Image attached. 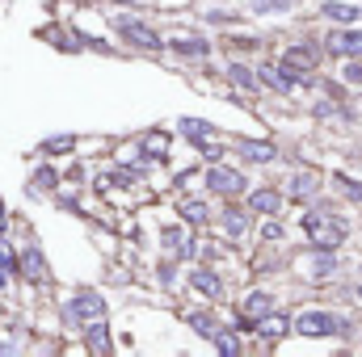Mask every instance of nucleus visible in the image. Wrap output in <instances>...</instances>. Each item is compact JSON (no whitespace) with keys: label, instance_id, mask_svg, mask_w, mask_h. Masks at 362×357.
I'll return each instance as SVG.
<instances>
[{"label":"nucleus","instance_id":"obj_1","mask_svg":"<svg viewBox=\"0 0 362 357\" xmlns=\"http://www.w3.org/2000/svg\"><path fill=\"white\" fill-rule=\"evenodd\" d=\"M303 231H308L312 244H320V248H333V244L346 240V223H341L333 210H308V214H303Z\"/></svg>","mask_w":362,"mask_h":357},{"label":"nucleus","instance_id":"obj_2","mask_svg":"<svg viewBox=\"0 0 362 357\" xmlns=\"http://www.w3.org/2000/svg\"><path fill=\"white\" fill-rule=\"evenodd\" d=\"M295 328H299V337H333V332H346V320L325 315V311H308L295 320Z\"/></svg>","mask_w":362,"mask_h":357},{"label":"nucleus","instance_id":"obj_3","mask_svg":"<svg viewBox=\"0 0 362 357\" xmlns=\"http://www.w3.org/2000/svg\"><path fill=\"white\" fill-rule=\"evenodd\" d=\"M278 68H282L291 80H295V76H308V72L316 68V51H312V47H291V51L282 55V63H278Z\"/></svg>","mask_w":362,"mask_h":357},{"label":"nucleus","instance_id":"obj_4","mask_svg":"<svg viewBox=\"0 0 362 357\" xmlns=\"http://www.w3.org/2000/svg\"><path fill=\"white\" fill-rule=\"evenodd\" d=\"M206 189H211V193L232 198V193H240V189H245V177H240V173H232V169H211V173H206Z\"/></svg>","mask_w":362,"mask_h":357},{"label":"nucleus","instance_id":"obj_5","mask_svg":"<svg viewBox=\"0 0 362 357\" xmlns=\"http://www.w3.org/2000/svg\"><path fill=\"white\" fill-rule=\"evenodd\" d=\"M101 311H105V303H101L97 294H81V298H72V307H68L72 320H101Z\"/></svg>","mask_w":362,"mask_h":357},{"label":"nucleus","instance_id":"obj_6","mask_svg":"<svg viewBox=\"0 0 362 357\" xmlns=\"http://www.w3.org/2000/svg\"><path fill=\"white\" fill-rule=\"evenodd\" d=\"M329 51H333V55H362V30L329 34Z\"/></svg>","mask_w":362,"mask_h":357},{"label":"nucleus","instance_id":"obj_7","mask_svg":"<svg viewBox=\"0 0 362 357\" xmlns=\"http://www.w3.org/2000/svg\"><path fill=\"white\" fill-rule=\"evenodd\" d=\"M189 286H194L198 294H206V298H219V294H223V282H219L211 269H194V273H189Z\"/></svg>","mask_w":362,"mask_h":357},{"label":"nucleus","instance_id":"obj_8","mask_svg":"<svg viewBox=\"0 0 362 357\" xmlns=\"http://www.w3.org/2000/svg\"><path fill=\"white\" fill-rule=\"evenodd\" d=\"M118 30H122V34H127L131 42L148 47V51H156V47H160V38H156V34H152L148 25H139V21H118Z\"/></svg>","mask_w":362,"mask_h":357},{"label":"nucleus","instance_id":"obj_9","mask_svg":"<svg viewBox=\"0 0 362 357\" xmlns=\"http://www.w3.org/2000/svg\"><path fill=\"white\" fill-rule=\"evenodd\" d=\"M286 328H291V324H286L282 315H270V311L257 320V332H262L266 341H278V337H286Z\"/></svg>","mask_w":362,"mask_h":357},{"label":"nucleus","instance_id":"obj_10","mask_svg":"<svg viewBox=\"0 0 362 357\" xmlns=\"http://www.w3.org/2000/svg\"><path fill=\"white\" fill-rule=\"evenodd\" d=\"M236 152H245L249 160H274L270 143H257V139H236Z\"/></svg>","mask_w":362,"mask_h":357},{"label":"nucleus","instance_id":"obj_11","mask_svg":"<svg viewBox=\"0 0 362 357\" xmlns=\"http://www.w3.org/2000/svg\"><path fill=\"white\" fill-rule=\"evenodd\" d=\"M181 131H185L194 143H206V139L215 135V126H211V122H194V118H181Z\"/></svg>","mask_w":362,"mask_h":357},{"label":"nucleus","instance_id":"obj_12","mask_svg":"<svg viewBox=\"0 0 362 357\" xmlns=\"http://www.w3.org/2000/svg\"><path fill=\"white\" fill-rule=\"evenodd\" d=\"M249 206H253V210H257V214H274V210H278V206H282V202H278V193H274V189H257V193H253V202H249Z\"/></svg>","mask_w":362,"mask_h":357},{"label":"nucleus","instance_id":"obj_13","mask_svg":"<svg viewBox=\"0 0 362 357\" xmlns=\"http://www.w3.org/2000/svg\"><path fill=\"white\" fill-rule=\"evenodd\" d=\"M325 17H333V21H358L362 8L358 4H333V0H329V4H325Z\"/></svg>","mask_w":362,"mask_h":357},{"label":"nucleus","instance_id":"obj_14","mask_svg":"<svg viewBox=\"0 0 362 357\" xmlns=\"http://www.w3.org/2000/svg\"><path fill=\"white\" fill-rule=\"evenodd\" d=\"M223 227H228L232 236H245V231H249V214H245V210H232V206H228V214H223Z\"/></svg>","mask_w":362,"mask_h":357},{"label":"nucleus","instance_id":"obj_15","mask_svg":"<svg viewBox=\"0 0 362 357\" xmlns=\"http://www.w3.org/2000/svg\"><path fill=\"white\" fill-rule=\"evenodd\" d=\"M189 324H194V328H198V332H202L206 341H219V337H223V328H219V324H215L211 315H189Z\"/></svg>","mask_w":362,"mask_h":357},{"label":"nucleus","instance_id":"obj_16","mask_svg":"<svg viewBox=\"0 0 362 357\" xmlns=\"http://www.w3.org/2000/svg\"><path fill=\"white\" fill-rule=\"evenodd\" d=\"M245 311H249V315H266V311H274V298L257 290V294H249V298H245Z\"/></svg>","mask_w":362,"mask_h":357},{"label":"nucleus","instance_id":"obj_17","mask_svg":"<svg viewBox=\"0 0 362 357\" xmlns=\"http://www.w3.org/2000/svg\"><path fill=\"white\" fill-rule=\"evenodd\" d=\"M333 269H337V257H333L329 248H325V253H316V261H312V277H329Z\"/></svg>","mask_w":362,"mask_h":357},{"label":"nucleus","instance_id":"obj_18","mask_svg":"<svg viewBox=\"0 0 362 357\" xmlns=\"http://www.w3.org/2000/svg\"><path fill=\"white\" fill-rule=\"evenodd\" d=\"M105 337H110V332H105V324H101V320H93V324H89V349L105 353V349H110V341H105Z\"/></svg>","mask_w":362,"mask_h":357},{"label":"nucleus","instance_id":"obj_19","mask_svg":"<svg viewBox=\"0 0 362 357\" xmlns=\"http://www.w3.org/2000/svg\"><path fill=\"white\" fill-rule=\"evenodd\" d=\"M262 85L286 92V89H291V76H286V72H278V68H262Z\"/></svg>","mask_w":362,"mask_h":357},{"label":"nucleus","instance_id":"obj_20","mask_svg":"<svg viewBox=\"0 0 362 357\" xmlns=\"http://www.w3.org/2000/svg\"><path fill=\"white\" fill-rule=\"evenodd\" d=\"M316 185H320L316 173H295V177H291V193H312Z\"/></svg>","mask_w":362,"mask_h":357},{"label":"nucleus","instance_id":"obj_21","mask_svg":"<svg viewBox=\"0 0 362 357\" xmlns=\"http://www.w3.org/2000/svg\"><path fill=\"white\" fill-rule=\"evenodd\" d=\"M21 273H25V277H42V273H47V269H42V257H38V253H25V257H21Z\"/></svg>","mask_w":362,"mask_h":357},{"label":"nucleus","instance_id":"obj_22","mask_svg":"<svg viewBox=\"0 0 362 357\" xmlns=\"http://www.w3.org/2000/svg\"><path fill=\"white\" fill-rule=\"evenodd\" d=\"M165 244H169L173 253H189V240H185L181 227H169V231H165Z\"/></svg>","mask_w":362,"mask_h":357},{"label":"nucleus","instance_id":"obj_23","mask_svg":"<svg viewBox=\"0 0 362 357\" xmlns=\"http://www.w3.org/2000/svg\"><path fill=\"white\" fill-rule=\"evenodd\" d=\"M181 214H185L189 223H202V219H206V206H202V202H181Z\"/></svg>","mask_w":362,"mask_h":357},{"label":"nucleus","instance_id":"obj_24","mask_svg":"<svg viewBox=\"0 0 362 357\" xmlns=\"http://www.w3.org/2000/svg\"><path fill=\"white\" fill-rule=\"evenodd\" d=\"M253 8H257V13H286V8H291V0H257Z\"/></svg>","mask_w":362,"mask_h":357},{"label":"nucleus","instance_id":"obj_25","mask_svg":"<svg viewBox=\"0 0 362 357\" xmlns=\"http://www.w3.org/2000/svg\"><path fill=\"white\" fill-rule=\"evenodd\" d=\"M232 80H236L240 89H253V85H257V80H253V76H249L245 68H236V63H232Z\"/></svg>","mask_w":362,"mask_h":357},{"label":"nucleus","instance_id":"obj_26","mask_svg":"<svg viewBox=\"0 0 362 357\" xmlns=\"http://www.w3.org/2000/svg\"><path fill=\"white\" fill-rule=\"evenodd\" d=\"M144 147H148V156H165L169 152V139H148Z\"/></svg>","mask_w":362,"mask_h":357},{"label":"nucleus","instance_id":"obj_27","mask_svg":"<svg viewBox=\"0 0 362 357\" xmlns=\"http://www.w3.org/2000/svg\"><path fill=\"white\" fill-rule=\"evenodd\" d=\"M177 51H185V55H206V42L198 38V42H177Z\"/></svg>","mask_w":362,"mask_h":357},{"label":"nucleus","instance_id":"obj_28","mask_svg":"<svg viewBox=\"0 0 362 357\" xmlns=\"http://www.w3.org/2000/svg\"><path fill=\"white\" fill-rule=\"evenodd\" d=\"M68 147H72V135H64V139H51V143H47V152H68Z\"/></svg>","mask_w":362,"mask_h":357},{"label":"nucleus","instance_id":"obj_29","mask_svg":"<svg viewBox=\"0 0 362 357\" xmlns=\"http://www.w3.org/2000/svg\"><path fill=\"white\" fill-rule=\"evenodd\" d=\"M346 80H350V85H362V63H350V68H346Z\"/></svg>","mask_w":362,"mask_h":357},{"label":"nucleus","instance_id":"obj_30","mask_svg":"<svg viewBox=\"0 0 362 357\" xmlns=\"http://www.w3.org/2000/svg\"><path fill=\"white\" fill-rule=\"evenodd\" d=\"M262 236H266V240H282V227H278V223H266Z\"/></svg>","mask_w":362,"mask_h":357},{"label":"nucleus","instance_id":"obj_31","mask_svg":"<svg viewBox=\"0 0 362 357\" xmlns=\"http://www.w3.org/2000/svg\"><path fill=\"white\" fill-rule=\"evenodd\" d=\"M114 4H135V0H114Z\"/></svg>","mask_w":362,"mask_h":357},{"label":"nucleus","instance_id":"obj_32","mask_svg":"<svg viewBox=\"0 0 362 357\" xmlns=\"http://www.w3.org/2000/svg\"><path fill=\"white\" fill-rule=\"evenodd\" d=\"M358 298H362V286H358Z\"/></svg>","mask_w":362,"mask_h":357}]
</instances>
